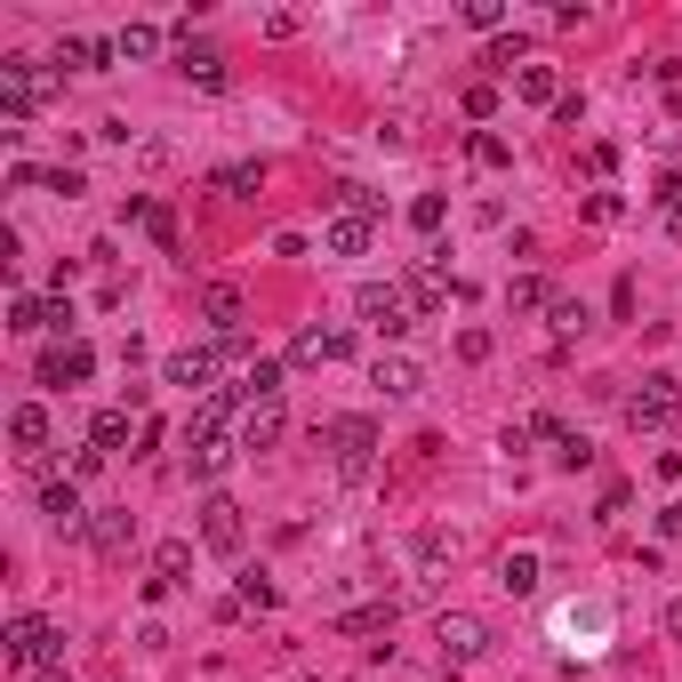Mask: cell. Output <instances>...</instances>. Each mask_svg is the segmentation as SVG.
<instances>
[{"mask_svg":"<svg viewBox=\"0 0 682 682\" xmlns=\"http://www.w3.org/2000/svg\"><path fill=\"white\" fill-rule=\"evenodd\" d=\"M369 242H378V217H362V210H337L329 233H322V250H329V257H362Z\"/></svg>","mask_w":682,"mask_h":682,"instance_id":"7c38bea8","label":"cell"},{"mask_svg":"<svg viewBox=\"0 0 682 682\" xmlns=\"http://www.w3.org/2000/svg\"><path fill=\"white\" fill-rule=\"evenodd\" d=\"M145 233H153V242H161V250H177V217H169V210H161V201H153V210H145Z\"/></svg>","mask_w":682,"mask_h":682,"instance_id":"74e56055","label":"cell"},{"mask_svg":"<svg viewBox=\"0 0 682 682\" xmlns=\"http://www.w3.org/2000/svg\"><path fill=\"white\" fill-rule=\"evenodd\" d=\"M466 153L482 161V169H506V161H515V145H506V136H490V129H474V136H466Z\"/></svg>","mask_w":682,"mask_h":682,"instance_id":"d6a6232c","label":"cell"},{"mask_svg":"<svg viewBox=\"0 0 682 682\" xmlns=\"http://www.w3.org/2000/svg\"><path fill=\"white\" fill-rule=\"evenodd\" d=\"M329 458H337V482H369V466H378V426L369 418H329Z\"/></svg>","mask_w":682,"mask_h":682,"instance_id":"3957f363","label":"cell"},{"mask_svg":"<svg viewBox=\"0 0 682 682\" xmlns=\"http://www.w3.org/2000/svg\"><path fill=\"white\" fill-rule=\"evenodd\" d=\"M546 322H554V337H578L594 314H587V297H554V305H546Z\"/></svg>","mask_w":682,"mask_h":682,"instance_id":"f546056e","label":"cell"},{"mask_svg":"<svg viewBox=\"0 0 682 682\" xmlns=\"http://www.w3.org/2000/svg\"><path fill=\"white\" fill-rule=\"evenodd\" d=\"M273 441H282V401H265L242 418V450H273Z\"/></svg>","mask_w":682,"mask_h":682,"instance_id":"cb8c5ba5","label":"cell"},{"mask_svg":"<svg viewBox=\"0 0 682 682\" xmlns=\"http://www.w3.org/2000/svg\"><path fill=\"white\" fill-rule=\"evenodd\" d=\"M369 386H378V394H418L426 378H418V362H409V354H378V369H369Z\"/></svg>","mask_w":682,"mask_h":682,"instance_id":"ffe728a7","label":"cell"},{"mask_svg":"<svg viewBox=\"0 0 682 682\" xmlns=\"http://www.w3.org/2000/svg\"><path fill=\"white\" fill-rule=\"evenodd\" d=\"M113 49H121V64H145V57L161 49V32H153V24H121V41H113Z\"/></svg>","mask_w":682,"mask_h":682,"instance_id":"1f68e13d","label":"cell"},{"mask_svg":"<svg viewBox=\"0 0 682 682\" xmlns=\"http://www.w3.org/2000/svg\"><path fill=\"white\" fill-rule=\"evenodd\" d=\"M185 570H193V538H169V546H153V578H161V587H177Z\"/></svg>","mask_w":682,"mask_h":682,"instance_id":"4316f807","label":"cell"},{"mask_svg":"<svg viewBox=\"0 0 682 682\" xmlns=\"http://www.w3.org/2000/svg\"><path fill=\"white\" fill-rule=\"evenodd\" d=\"M177 73H185L193 89H225V57H217L210 41H193V32H185V49H177Z\"/></svg>","mask_w":682,"mask_h":682,"instance_id":"9a60e30c","label":"cell"},{"mask_svg":"<svg viewBox=\"0 0 682 682\" xmlns=\"http://www.w3.org/2000/svg\"><path fill=\"white\" fill-rule=\"evenodd\" d=\"M41 515H49L57 530H89V506H81V482H73V474H49V482H41Z\"/></svg>","mask_w":682,"mask_h":682,"instance_id":"30bf717a","label":"cell"},{"mask_svg":"<svg viewBox=\"0 0 682 682\" xmlns=\"http://www.w3.org/2000/svg\"><path fill=\"white\" fill-rule=\"evenodd\" d=\"M49 89H57V73H41L32 57H0V113L9 121H32L49 105Z\"/></svg>","mask_w":682,"mask_h":682,"instance_id":"7a4b0ae2","label":"cell"},{"mask_svg":"<svg viewBox=\"0 0 682 682\" xmlns=\"http://www.w3.org/2000/svg\"><path fill=\"white\" fill-rule=\"evenodd\" d=\"M250 314V305H242V289H233V282H210V289H201V322H210L217 337H233V322H242Z\"/></svg>","mask_w":682,"mask_h":682,"instance_id":"d6986e66","label":"cell"},{"mask_svg":"<svg viewBox=\"0 0 682 682\" xmlns=\"http://www.w3.org/2000/svg\"><path fill=\"white\" fill-rule=\"evenodd\" d=\"M466 24L474 32H498L506 24V0H466Z\"/></svg>","mask_w":682,"mask_h":682,"instance_id":"d590c367","label":"cell"},{"mask_svg":"<svg viewBox=\"0 0 682 682\" xmlns=\"http://www.w3.org/2000/svg\"><path fill=\"white\" fill-rule=\"evenodd\" d=\"M515 96H522V105H546V113H554L562 105V73H554V64H522V73H515Z\"/></svg>","mask_w":682,"mask_h":682,"instance_id":"ac0fdd59","label":"cell"},{"mask_svg":"<svg viewBox=\"0 0 682 682\" xmlns=\"http://www.w3.org/2000/svg\"><path fill=\"white\" fill-rule=\"evenodd\" d=\"M506 297H515V314H538V305H554V289H546V282H538V273H522V282H515V289H506Z\"/></svg>","mask_w":682,"mask_h":682,"instance_id":"e575fe53","label":"cell"},{"mask_svg":"<svg viewBox=\"0 0 682 682\" xmlns=\"http://www.w3.org/2000/svg\"><path fill=\"white\" fill-rule=\"evenodd\" d=\"M346 354H354V329H322V322H314V329L289 337V362H297V369H329V362H346Z\"/></svg>","mask_w":682,"mask_h":682,"instance_id":"9c48e42d","label":"cell"},{"mask_svg":"<svg viewBox=\"0 0 682 682\" xmlns=\"http://www.w3.org/2000/svg\"><path fill=\"white\" fill-rule=\"evenodd\" d=\"M113 57H121L113 41H81V32H64V41H57V73H105Z\"/></svg>","mask_w":682,"mask_h":682,"instance_id":"5bb4252c","label":"cell"},{"mask_svg":"<svg viewBox=\"0 0 682 682\" xmlns=\"http://www.w3.org/2000/svg\"><path fill=\"white\" fill-rule=\"evenodd\" d=\"M401 289H409V305H418V322H426V314H441L450 297H466V282H450V265H441V250L409 265V273H401Z\"/></svg>","mask_w":682,"mask_h":682,"instance_id":"5b68a950","label":"cell"},{"mask_svg":"<svg viewBox=\"0 0 682 682\" xmlns=\"http://www.w3.org/2000/svg\"><path fill=\"white\" fill-rule=\"evenodd\" d=\"M225 201H250L257 185H265V161H233V169H217V177H210Z\"/></svg>","mask_w":682,"mask_h":682,"instance_id":"d4e9b609","label":"cell"},{"mask_svg":"<svg viewBox=\"0 0 682 682\" xmlns=\"http://www.w3.org/2000/svg\"><path fill=\"white\" fill-rule=\"evenodd\" d=\"M201 546H210V554H242V546H250V522H242V506H233V498L201 506Z\"/></svg>","mask_w":682,"mask_h":682,"instance_id":"8992f818","label":"cell"},{"mask_svg":"<svg viewBox=\"0 0 682 682\" xmlns=\"http://www.w3.org/2000/svg\"><path fill=\"white\" fill-rule=\"evenodd\" d=\"M538 578H546V562L530 554V546H515V554H506V562H498V587H506V594H515V602H522V594H538Z\"/></svg>","mask_w":682,"mask_h":682,"instance_id":"44dd1931","label":"cell"},{"mask_svg":"<svg viewBox=\"0 0 682 682\" xmlns=\"http://www.w3.org/2000/svg\"><path fill=\"white\" fill-rule=\"evenodd\" d=\"M666 634H674V642H682V602H674V610H666Z\"/></svg>","mask_w":682,"mask_h":682,"instance_id":"7bdbcfd3","label":"cell"},{"mask_svg":"<svg viewBox=\"0 0 682 682\" xmlns=\"http://www.w3.org/2000/svg\"><path fill=\"white\" fill-rule=\"evenodd\" d=\"M9 329H17V337L57 329V297H24V289H17V297H9Z\"/></svg>","mask_w":682,"mask_h":682,"instance_id":"7402d4cb","label":"cell"},{"mask_svg":"<svg viewBox=\"0 0 682 682\" xmlns=\"http://www.w3.org/2000/svg\"><path fill=\"white\" fill-rule=\"evenodd\" d=\"M466 113H474V121H490V113H498V89H490V81H474V89H466Z\"/></svg>","mask_w":682,"mask_h":682,"instance_id":"60d3db41","label":"cell"},{"mask_svg":"<svg viewBox=\"0 0 682 682\" xmlns=\"http://www.w3.org/2000/svg\"><path fill=\"white\" fill-rule=\"evenodd\" d=\"M89 369H96V354L81 346V337H57V346L41 354V386H81Z\"/></svg>","mask_w":682,"mask_h":682,"instance_id":"8fae6325","label":"cell"},{"mask_svg":"<svg viewBox=\"0 0 682 682\" xmlns=\"http://www.w3.org/2000/svg\"><path fill=\"white\" fill-rule=\"evenodd\" d=\"M9 441H17L24 458H41V450H49V409H41V401H17V409H9Z\"/></svg>","mask_w":682,"mask_h":682,"instance_id":"e0dca14e","label":"cell"},{"mask_svg":"<svg viewBox=\"0 0 682 682\" xmlns=\"http://www.w3.org/2000/svg\"><path fill=\"white\" fill-rule=\"evenodd\" d=\"M587 458H594V450H587V434H562V441H554V466H570V474H578Z\"/></svg>","mask_w":682,"mask_h":682,"instance_id":"f35d334b","label":"cell"},{"mask_svg":"<svg viewBox=\"0 0 682 682\" xmlns=\"http://www.w3.org/2000/svg\"><path fill=\"white\" fill-rule=\"evenodd\" d=\"M217 369H225V346H185V354H169V386H217Z\"/></svg>","mask_w":682,"mask_h":682,"instance_id":"4fadbf2b","label":"cell"},{"mask_svg":"<svg viewBox=\"0 0 682 682\" xmlns=\"http://www.w3.org/2000/svg\"><path fill=\"white\" fill-rule=\"evenodd\" d=\"M441 217H450V201H441V193H418V201H409V225H418V233H441Z\"/></svg>","mask_w":682,"mask_h":682,"instance_id":"836d02e7","label":"cell"},{"mask_svg":"<svg viewBox=\"0 0 682 682\" xmlns=\"http://www.w3.org/2000/svg\"><path fill=\"white\" fill-rule=\"evenodd\" d=\"M674 418H682V386L666 378V369H651V378L627 394V426H634V434H666Z\"/></svg>","mask_w":682,"mask_h":682,"instance_id":"277c9868","label":"cell"},{"mask_svg":"<svg viewBox=\"0 0 682 682\" xmlns=\"http://www.w3.org/2000/svg\"><path fill=\"white\" fill-rule=\"evenodd\" d=\"M233 401H242V409H265V401H282V362H250L242 369V386H233Z\"/></svg>","mask_w":682,"mask_h":682,"instance_id":"2e32d148","label":"cell"},{"mask_svg":"<svg viewBox=\"0 0 682 682\" xmlns=\"http://www.w3.org/2000/svg\"><path fill=\"white\" fill-rule=\"evenodd\" d=\"M129 434H136V426H129V409H96V426H89V441H96V450H105V458L121 450Z\"/></svg>","mask_w":682,"mask_h":682,"instance_id":"f1b7e54d","label":"cell"},{"mask_svg":"<svg viewBox=\"0 0 682 682\" xmlns=\"http://www.w3.org/2000/svg\"><path fill=\"white\" fill-rule=\"evenodd\" d=\"M354 314H362L369 329H378L386 346L418 329V305H409V289H401V282H362V289H354Z\"/></svg>","mask_w":682,"mask_h":682,"instance_id":"6da1fadb","label":"cell"},{"mask_svg":"<svg viewBox=\"0 0 682 682\" xmlns=\"http://www.w3.org/2000/svg\"><path fill=\"white\" fill-rule=\"evenodd\" d=\"M242 602H250V610H273V578H265V570H242Z\"/></svg>","mask_w":682,"mask_h":682,"instance_id":"8d00e7d4","label":"cell"},{"mask_svg":"<svg viewBox=\"0 0 682 682\" xmlns=\"http://www.w3.org/2000/svg\"><path fill=\"white\" fill-rule=\"evenodd\" d=\"M57 682H73V674H57Z\"/></svg>","mask_w":682,"mask_h":682,"instance_id":"ee69618b","label":"cell"},{"mask_svg":"<svg viewBox=\"0 0 682 682\" xmlns=\"http://www.w3.org/2000/svg\"><path fill=\"white\" fill-rule=\"evenodd\" d=\"M346 634H394V602H369V610H346V619H337Z\"/></svg>","mask_w":682,"mask_h":682,"instance_id":"4dcf8cb0","label":"cell"},{"mask_svg":"<svg viewBox=\"0 0 682 682\" xmlns=\"http://www.w3.org/2000/svg\"><path fill=\"white\" fill-rule=\"evenodd\" d=\"M482 64H490V73H522V64H530V41H522V32H498V41L482 49Z\"/></svg>","mask_w":682,"mask_h":682,"instance_id":"83f0119b","label":"cell"},{"mask_svg":"<svg viewBox=\"0 0 682 682\" xmlns=\"http://www.w3.org/2000/svg\"><path fill=\"white\" fill-rule=\"evenodd\" d=\"M434 642H441V666H466V659H482V651H490V627H482V619H466V610H450V619L434 627Z\"/></svg>","mask_w":682,"mask_h":682,"instance_id":"ba28073f","label":"cell"},{"mask_svg":"<svg viewBox=\"0 0 682 682\" xmlns=\"http://www.w3.org/2000/svg\"><path fill=\"white\" fill-rule=\"evenodd\" d=\"M659 530H666V538H682V506H659Z\"/></svg>","mask_w":682,"mask_h":682,"instance_id":"b9f144b4","label":"cell"},{"mask_svg":"<svg viewBox=\"0 0 682 682\" xmlns=\"http://www.w3.org/2000/svg\"><path fill=\"white\" fill-rule=\"evenodd\" d=\"M89 538H96V554H129V546H136V522H129V515H96Z\"/></svg>","mask_w":682,"mask_h":682,"instance_id":"484cf974","label":"cell"},{"mask_svg":"<svg viewBox=\"0 0 682 682\" xmlns=\"http://www.w3.org/2000/svg\"><path fill=\"white\" fill-rule=\"evenodd\" d=\"M185 466H193V482H217L233 466V441H185Z\"/></svg>","mask_w":682,"mask_h":682,"instance_id":"603a6c76","label":"cell"},{"mask_svg":"<svg viewBox=\"0 0 682 682\" xmlns=\"http://www.w3.org/2000/svg\"><path fill=\"white\" fill-rule=\"evenodd\" d=\"M659 210H666V233H682V177L659 185Z\"/></svg>","mask_w":682,"mask_h":682,"instance_id":"ab89813d","label":"cell"},{"mask_svg":"<svg viewBox=\"0 0 682 682\" xmlns=\"http://www.w3.org/2000/svg\"><path fill=\"white\" fill-rule=\"evenodd\" d=\"M57 627L49 619H32V610H24V619H9V666H49L57 659Z\"/></svg>","mask_w":682,"mask_h":682,"instance_id":"52a82bcc","label":"cell"}]
</instances>
